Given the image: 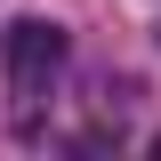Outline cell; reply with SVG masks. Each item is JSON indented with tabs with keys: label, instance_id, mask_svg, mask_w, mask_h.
<instances>
[{
	"label": "cell",
	"instance_id": "obj_1",
	"mask_svg": "<svg viewBox=\"0 0 161 161\" xmlns=\"http://www.w3.org/2000/svg\"><path fill=\"white\" fill-rule=\"evenodd\" d=\"M0 57H8V89L24 97V121H32V97H48V80L64 73V24H48V16L8 24Z\"/></svg>",
	"mask_w": 161,
	"mask_h": 161
},
{
	"label": "cell",
	"instance_id": "obj_2",
	"mask_svg": "<svg viewBox=\"0 0 161 161\" xmlns=\"http://www.w3.org/2000/svg\"><path fill=\"white\" fill-rule=\"evenodd\" d=\"M153 161H161V137H153Z\"/></svg>",
	"mask_w": 161,
	"mask_h": 161
}]
</instances>
